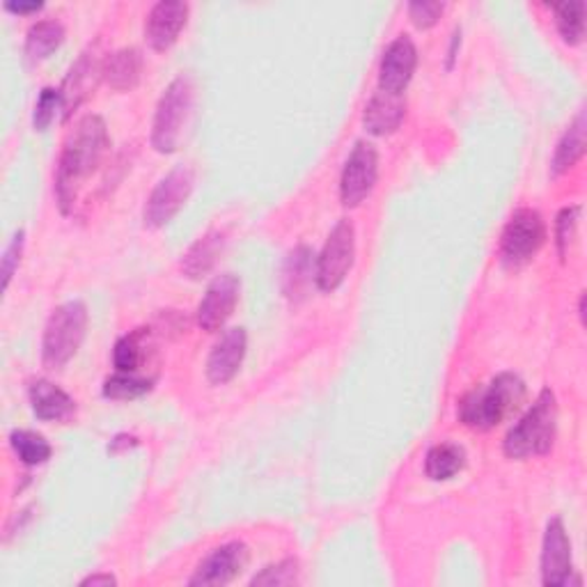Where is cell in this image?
Instances as JSON below:
<instances>
[{
  "label": "cell",
  "instance_id": "1",
  "mask_svg": "<svg viewBox=\"0 0 587 587\" xmlns=\"http://www.w3.org/2000/svg\"><path fill=\"white\" fill-rule=\"evenodd\" d=\"M111 138L106 122L99 115H86L69 132L56 174V195L63 214H69L79 189L104 161Z\"/></svg>",
  "mask_w": 587,
  "mask_h": 587
},
{
  "label": "cell",
  "instance_id": "2",
  "mask_svg": "<svg viewBox=\"0 0 587 587\" xmlns=\"http://www.w3.org/2000/svg\"><path fill=\"white\" fill-rule=\"evenodd\" d=\"M526 399L523 379L515 372L498 374L489 386L473 388L459 399L456 416L466 427L487 431L512 416Z\"/></svg>",
  "mask_w": 587,
  "mask_h": 587
},
{
  "label": "cell",
  "instance_id": "3",
  "mask_svg": "<svg viewBox=\"0 0 587 587\" xmlns=\"http://www.w3.org/2000/svg\"><path fill=\"white\" fill-rule=\"evenodd\" d=\"M557 433V402L553 391L544 388L528 414L507 431L503 450L509 459H528L546 454Z\"/></svg>",
  "mask_w": 587,
  "mask_h": 587
},
{
  "label": "cell",
  "instance_id": "4",
  "mask_svg": "<svg viewBox=\"0 0 587 587\" xmlns=\"http://www.w3.org/2000/svg\"><path fill=\"white\" fill-rule=\"evenodd\" d=\"M88 330V308L83 301H67L50 313L44 342L42 361L48 370H63L79 353Z\"/></svg>",
  "mask_w": 587,
  "mask_h": 587
},
{
  "label": "cell",
  "instance_id": "5",
  "mask_svg": "<svg viewBox=\"0 0 587 587\" xmlns=\"http://www.w3.org/2000/svg\"><path fill=\"white\" fill-rule=\"evenodd\" d=\"M193 97L195 88L189 74H180L163 90L155 113V124H151V145L157 147V151L170 155L180 145L182 132L193 109Z\"/></svg>",
  "mask_w": 587,
  "mask_h": 587
},
{
  "label": "cell",
  "instance_id": "6",
  "mask_svg": "<svg viewBox=\"0 0 587 587\" xmlns=\"http://www.w3.org/2000/svg\"><path fill=\"white\" fill-rule=\"evenodd\" d=\"M353 252H355L353 225L347 218H342L336 223L334 229H330L326 246L317 258L315 283L321 292H334L345 283V278L353 267Z\"/></svg>",
  "mask_w": 587,
  "mask_h": 587
},
{
  "label": "cell",
  "instance_id": "7",
  "mask_svg": "<svg viewBox=\"0 0 587 587\" xmlns=\"http://www.w3.org/2000/svg\"><path fill=\"white\" fill-rule=\"evenodd\" d=\"M193 187H195V170L187 163L174 166L147 197L145 214H143L145 225L161 227L170 223L184 207V202L189 200Z\"/></svg>",
  "mask_w": 587,
  "mask_h": 587
},
{
  "label": "cell",
  "instance_id": "8",
  "mask_svg": "<svg viewBox=\"0 0 587 587\" xmlns=\"http://www.w3.org/2000/svg\"><path fill=\"white\" fill-rule=\"evenodd\" d=\"M546 241V223L534 210H519L507 221L500 237L503 262L509 267L526 264Z\"/></svg>",
  "mask_w": 587,
  "mask_h": 587
},
{
  "label": "cell",
  "instance_id": "9",
  "mask_svg": "<svg viewBox=\"0 0 587 587\" xmlns=\"http://www.w3.org/2000/svg\"><path fill=\"white\" fill-rule=\"evenodd\" d=\"M379 177V151L372 143L359 140L342 168L340 197L345 207H359L372 193Z\"/></svg>",
  "mask_w": 587,
  "mask_h": 587
},
{
  "label": "cell",
  "instance_id": "10",
  "mask_svg": "<svg viewBox=\"0 0 587 587\" xmlns=\"http://www.w3.org/2000/svg\"><path fill=\"white\" fill-rule=\"evenodd\" d=\"M542 583L546 587H565L580 585L583 580L574 576V557L572 540L563 519H551L544 532L542 544Z\"/></svg>",
  "mask_w": 587,
  "mask_h": 587
},
{
  "label": "cell",
  "instance_id": "11",
  "mask_svg": "<svg viewBox=\"0 0 587 587\" xmlns=\"http://www.w3.org/2000/svg\"><path fill=\"white\" fill-rule=\"evenodd\" d=\"M241 283L235 273L216 275L197 305V324L207 334H216L233 317L239 301Z\"/></svg>",
  "mask_w": 587,
  "mask_h": 587
},
{
  "label": "cell",
  "instance_id": "12",
  "mask_svg": "<svg viewBox=\"0 0 587 587\" xmlns=\"http://www.w3.org/2000/svg\"><path fill=\"white\" fill-rule=\"evenodd\" d=\"M250 560V551L244 542H227L214 549L207 557L197 565L195 574L191 576L189 585H227L233 583L246 567Z\"/></svg>",
  "mask_w": 587,
  "mask_h": 587
},
{
  "label": "cell",
  "instance_id": "13",
  "mask_svg": "<svg viewBox=\"0 0 587 587\" xmlns=\"http://www.w3.org/2000/svg\"><path fill=\"white\" fill-rule=\"evenodd\" d=\"M418 65V48L411 37L399 35L388 44L379 67V90L402 94L411 83Z\"/></svg>",
  "mask_w": 587,
  "mask_h": 587
},
{
  "label": "cell",
  "instance_id": "14",
  "mask_svg": "<svg viewBox=\"0 0 587 587\" xmlns=\"http://www.w3.org/2000/svg\"><path fill=\"white\" fill-rule=\"evenodd\" d=\"M189 19V5L180 0H161L149 10L145 21V39L155 50H168L180 33L184 31Z\"/></svg>",
  "mask_w": 587,
  "mask_h": 587
},
{
  "label": "cell",
  "instance_id": "15",
  "mask_svg": "<svg viewBox=\"0 0 587 587\" xmlns=\"http://www.w3.org/2000/svg\"><path fill=\"white\" fill-rule=\"evenodd\" d=\"M248 347L246 328H229L214 345L210 359H207V379L214 386H223L233 381L244 363Z\"/></svg>",
  "mask_w": 587,
  "mask_h": 587
},
{
  "label": "cell",
  "instance_id": "16",
  "mask_svg": "<svg viewBox=\"0 0 587 587\" xmlns=\"http://www.w3.org/2000/svg\"><path fill=\"white\" fill-rule=\"evenodd\" d=\"M101 67H104V63H99L92 48L83 50L81 58L71 65L67 79L63 83V90H60L65 120H69L71 113L90 97V92L94 90L99 76H101Z\"/></svg>",
  "mask_w": 587,
  "mask_h": 587
},
{
  "label": "cell",
  "instance_id": "17",
  "mask_svg": "<svg viewBox=\"0 0 587 587\" xmlns=\"http://www.w3.org/2000/svg\"><path fill=\"white\" fill-rule=\"evenodd\" d=\"M406 117V99L404 94H393L379 90L372 94L365 106L363 124L374 136L395 134Z\"/></svg>",
  "mask_w": 587,
  "mask_h": 587
},
{
  "label": "cell",
  "instance_id": "18",
  "mask_svg": "<svg viewBox=\"0 0 587 587\" xmlns=\"http://www.w3.org/2000/svg\"><path fill=\"white\" fill-rule=\"evenodd\" d=\"M33 404V414L44 422H63L69 420L76 411V402L48 379H37L29 388Z\"/></svg>",
  "mask_w": 587,
  "mask_h": 587
},
{
  "label": "cell",
  "instance_id": "19",
  "mask_svg": "<svg viewBox=\"0 0 587 587\" xmlns=\"http://www.w3.org/2000/svg\"><path fill=\"white\" fill-rule=\"evenodd\" d=\"M140 74H143V56L134 46L115 50V54H111L104 60V67H101L104 81L117 92L136 88L140 81Z\"/></svg>",
  "mask_w": 587,
  "mask_h": 587
},
{
  "label": "cell",
  "instance_id": "20",
  "mask_svg": "<svg viewBox=\"0 0 587 587\" xmlns=\"http://www.w3.org/2000/svg\"><path fill=\"white\" fill-rule=\"evenodd\" d=\"M223 246H225V235L221 229H214V233L200 237L182 258V271L193 280L207 275L214 269L218 255L223 252Z\"/></svg>",
  "mask_w": 587,
  "mask_h": 587
},
{
  "label": "cell",
  "instance_id": "21",
  "mask_svg": "<svg viewBox=\"0 0 587 587\" xmlns=\"http://www.w3.org/2000/svg\"><path fill=\"white\" fill-rule=\"evenodd\" d=\"M585 113L580 111L574 122L567 126V132L560 138L557 147H555V155H553V163L551 170L553 174H563L569 168H574L578 163V159L585 155Z\"/></svg>",
  "mask_w": 587,
  "mask_h": 587
},
{
  "label": "cell",
  "instance_id": "22",
  "mask_svg": "<svg viewBox=\"0 0 587 587\" xmlns=\"http://www.w3.org/2000/svg\"><path fill=\"white\" fill-rule=\"evenodd\" d=\"M315 255L311 248L298 246L294 252H290L285 271H283V283H285V294L290 298H301L308 290L315 278Z\"/></svg>",
  "mask_w": 587,
  "mask_h": 587
},
{
  "label": "cell",
  "instance_id": "23",
  "mask_svg": "<svg viewBox=\"0 0 587 587\" xmlns=\"http://www.w3.org/2000/svg\"><path fill=\"white\" fill-rule=\"evenodd\" d=\"M65 39V29L63 23L56 19H46L35 23L25 37V56L31 63H42L46 60L54 50L63 44Z\"/></svg>",
  "mask_w": 587,
  "mask_h": 587
},
{
  "label": "cell",
  "instance_id": "24",
  "mask_svg": "<svg viewBox=\"0 0 587 587\" xmlns=\"http://www.w3.org/2000/svg\"><path fill=\"white\" fill-rule=\"evenodd\" d=\"M464 466H466V452L462 445H456V443L433 445L425 459L427 477L437 479V482L454 477Z\"/></svg>",
  "mask_w": 587,
  "mask_h": 587
},
{
  "label": "cell",
  "instance_id": "25",
  "mask_svg": "<svg viewBox=\"0 0 587 587\" xmlns=\"http://www.w3.org/2000/svg\"><path fill=\"white\" fill-rule=\"evenodd\" d=\"M10 445L21 462L29 464V466L44 464L46 459H50V452H54L42 433L29 431V429H14L10 433Z\"/></svg>",
  "mask_w": 587,
  "mask_h": 587
},
{
  "label": "cell",
  "instance_id": "26",
  "mask_svg": "<svg viewBox=\"0 0 587 587\" xmlns=\"http://www.w3.org/2000/svg\"><path fill=\"white\" fill-rule=\"evenodd\" d=\"M145 338H147V330L138 328V330H134V334L117 340L115 351H113V363H115L117 372L136 374V370L145 361Z\"/></svg>",
  "mask_w": 587,
  "mask_h": 587
},
{
  "label": "cell",
  "instance_id": "27",
  "mask_svg": "<svg viewBox=\"0 0 587 587\" xmlns=\"http://www.w3.org/2000/svg\"><path fill=\"white\" fill-rule=\"evenodd\" d=\"M555 23L557 31L567 44H580L585 35V3L572 0V3L555 5Z\"/></svg>",
  "mask_w": 587,
  "mask_h": 587
},
{
  "label": "cell",
  "instance_id": "28",
  "mask_svg": "<svg viewBox=\"0 0 587 587\" xmlns=\"http://www.w3.org/2000/svg\"><path fill=\"white\" fill-rule=\"evenodd\" d=\"M151 386H155V379H143L136 374L117 372L115 376L106 379L104 397H109V399H136V397H143L145 393H149Z\"/></svg>",
  "mask_w": 587,
  "mask_h": 587
},
{
  "label": "cell",
  "instance_id": "29",
  "mask_svg": "<svg viewBox=\"0 0 587 587\" xmlns=\"http://www.w3.org/2000/svg\"><path fill=\"white\" fill-rule=\"evenodd\" d=\"M298 560L287 557V560H280L275 565H269L262 569V574L255 576L250 580V585H294L298 583Z\"/></svg>",
  "mask_w": 587,
  "mask_h": 587
},
{
  "label": "cell",
  "instance_id": "30",
  "mask_svg": "<svg viewBox=\"0 0 587 587\" xmlns=\"http://www.w3.org/2000/svg\"><path fill=\"white\" fill-rule=\"evenodd\" d=\"M58 111H63V94L60 90L54 88H44L37 104H35V115H33V124L37 132H44L46 126L56 120Z\"/></svg>",
  "mask_w": 587,
  "mask_h": 587
},
{
  "label": "cell",
  "instance_id": "31",
  "mask_svg": "<svg viewBox=\"0 0 587 587\" xmlns=\"http://www.w3.org/2000/svg\"><path fill=\"white\" fill-rule=\"evenodd\" d=\"M578 216H580L578 204H576V207H565L563 212L557 214V221H555V244H557L560 258H563V260H565V255L569 250V244H572V239L576 235Z\"/></svg>",
  "mask_w": 587,
  "mask_h": 587
},
{
  "label": "cell",
  "instance_id": "32",
  "mask_svg": "<svg viewBox=\"0 0 587 587\" xmlns=\"http://www.w3.org/2000/svg\"><path fill=\"white\" fill-rule=\"evenodd\" d=\"M445 5L433 3V0H416V3L408 5V16L418 25V29H431L443 14Z\"/></svg>",
  "mask_w": 587,
  "mask_h": 587
},
{
  "label": "cell",
  "instance_id": "33",
  "mask_svg": "<svg viewBox=\"0 0 587 587\" xmlns=\"http://www.w3.org/2000/svg\"><path fill=\"white\" fill-rule=\"evenodd\" d=\"M21 250H23V233L19 229V233L12 237L10 246L5 248V255H3V285L8 287L10 280L21 262Z\"/></svg>",
  "mask_w": 587,
  "mask_h": 587
},
{
  "label": "cell",
  "instance_id": "34",
  "mask_svg": "<svg viewBox=\"0 0 587 587\" xmlns=\"http://www.w3.org/2000/svg\"><path fill=\"white\" fill-rule=\"evenodd\" d=\"M42 8H44L42 3H5V10L14 14H31V12H39Z\"/></svg>",
  "mask_w": 587,
  "mask_h": 587
},
{
  "label": "cell",
  "instance_id": "35",
  "mask_svg": "<svg viewBox=\"0 0 587 587\" xmlns=\"http://www.w3.org/2000/svg\"><path fill=\"white\" fill-rule=\"evenodd\" d=\"M81 585H117V578L111 576V574H92L88 578L81 580Z\"/></svg>",
  "mask_w": 587,
  "mask_h": 587
}]
</instances>
